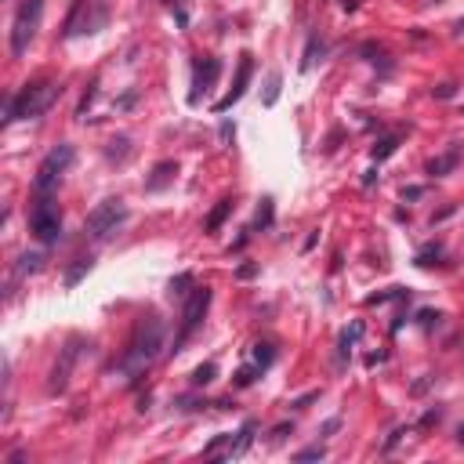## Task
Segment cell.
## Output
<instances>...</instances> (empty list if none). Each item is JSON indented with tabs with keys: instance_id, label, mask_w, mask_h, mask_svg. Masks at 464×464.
I'll use <instances>...</instances> for the list:
<instances>
[{
	"instance_id": "cb8c5ba5",
	"label": "cell",
	"mask_w": 464,
	"mask_h": 464,
	"mask_svg": "<svg viewBox=\"0 0 464 464\" xmlns=\"http://www.w3.org/2000/svg\"><path fill=\"white\" fill-rule=\"evenodd\" d=\"M399 149V138L395 135H388V138H381L377 146H374V164H381V160H388L392 153Z\"/></svg>"
},
{
	"instance_id": "60d3db41",
	"label": "cell",
	"mask_w": 464,
	"mask_h": 464,
	"mask_svg": "<svg viewBox=\"0 0 464 464\" xmlns=\"http://www.w3.org/2000/svg\"><path fill=\"white\" fill-rule=\"evenodd\" d=\"M439 418H442V410L436 406V410H428V413H424V418H421V424H436Z\"/></svg>"
},
{
	"instance_id": "ba28073f",
	"label": "cell",
	"mask_w": 464,
	"mask_h": 464,
	"mask_svg": "<svg viewBox=\"0 0 464 464\" xmlns=\"http://www.w3.org/2000/svg\"><path fill=\"white\" fill-rule=\"evenodd\" d=\"M123 221H127L123 200H120V196H109V200H102V203L87 214V232H91L94 239H105L109 232H117Z\"/></svg>"
},
{
	"instance_id": "f6af8a7d",
	"label": "cell",
	"mask_w": 464,
	"mask_h": 464,
	"mask_svg": "<svg viewBox=\"0 0 464 464\" xmlns=\"http://www.w3.org/2000/svg\"><path fill=\"white\" fill-rule=\"evenodd\" d=\"M381 359H385V352H374V356H366V366H377Z\"/></svg>"
},
{
	"instance_id": "44dd1931",
	"label": "cell",
	"mask_w": 464,
	"mask_h": 464,
	"mask_svg": "<svg viewBox=\"0 0 464 464\" xmlns=\"http://www.w3.org/2000/svg\"><path fill=\"white\" fill-rule=\"evenodd\" d=\"M442 243H428V247H421L418 250V258H413V265H421V268H428V265H436V258H442Z\"/></svg>"
},
{
	"instance_id": "52a82bcc",
	"label": "cell",
	"mask_w": 464,
	"mask_h": 464,
	"mask_svg": "<svg viewBox=\"0 0 464 464\" xmlns=\"http://www.w3.org/2000/svg\"><path fill=\"white\" fill-rule=\"evenodd\" d=\"M211 286H196L193 294L185 298V305H182V330H178V338H174V352H182V345L196 334V327L203 323V316L207 309H211Z\"/></svg>"
},
{
	"instance_id": "7bdbcfd3",
	"label": "cell",
	"mask_w": 464,
	"mask_h": 464,
	"mask_svg": "<svg viewBox=\"0 0 464 464\" xmlns=\"http://www.w3.org/2000/svg\"><path fill=\"white\" fill-rule=\"evenodd\" d=\"M26 461V450H15V454H8V464H22Z\"/></svg>"
},
{
	"instance_id": "d6a6232c",
	"label": "cell",
	"mask_w": 464,
	"mask_h": 464,
	"mask_svg": "<svg viewBox=\"0 0 464 464\" xmlns=\"http://www.w3.org/2000/svg\"><path fill=\"white\" fill-rule=\"evenodd\" d=\"M428 193L424 185H410V189H403V203H413V200H421Z\"/></svg>"
},
{
	"instance_id": "3957f363",
	"label": "cell",
	"mask_w": 464,
	"mask_h": 464,
	"mask_svg": "<svg viewBox=\"0 0 464 464\" xmlns=\"http://www.w3.org/2000/svg\"><path fill=\"white\" fill-rule=\"evenodd\" d=\"M76 160V149L69 146V141H62V146H55L51 153L44 156V164L37 167V178H33V189L40 196H51L55 189H58V182H62V174L69 171V164Z\"/></svg>"
},
{
	"instance_id": "e575fe53",
	"label": "cell",
	"mask_w": 464,
	"mask_h": 464,
	"mask_svg": "<svg viewBox=\"0 0 464 464\" xmlns=\"http://www.w3.org/2000/svg\"><path fill=\"white\" fill-rule=\"evenodd\" d=\"M258 276V265H239L236 268V280H254Z\"/></svg>"
},
{
	"instance_id": "7dc6e473",
	"label": "cell",
	"mask_w": 464,
	"mask_h": 464,
	"mask_svg": "<svg viewBox=\"0 0 464 464\" xmlns=\"http://www.w3.org/2000/svg\"><path fill=\"white\" fill-rule=\"evenodd\" d=\"M457 439H461V442H464V421H461V424H457Z\"/></svg>"
},
{
	"instance_id": "277c9868",
	"label": "cell",
	"mask_w": 464,
	"mask_h": 464,
	"mask_svg": "<svg viewBox=\"0 0 464 464\" xmlns=\"http://www.w3.org/2000/svg\"><path fill=\"white\" fill-rule=\"evenodd\" d=\"M40 15H44V0H22L19 11H15V22H11V55L15 58H22L29 51V40L37 37Z\"/></svg>"
},
{
	"instance_id": "7c38bea8",
	"label": "cell",
	"mask_w": 464,
	"mask_h": 464,
	"mask_svg": "<svg viewBox=\"0 0 464 464\" xmlns=\"http://www.w3.org/2000/svg\"><path fill=\"white\" fill-rule=\"evenodd\" d=\"M254 431H258V421H254V418H247V421H243V428L236 431V439L229 442V450L221 454L218 461H236V457H243V454L250 450V442H254Z\"/></svg>"
},
{
	"instance_id": "4dcf8cb0",
	"label": "cell",
	"mask_w": 464,
	"mask_h": 464,
	"mask_svg": "<svg viewBox=\"0 0 464 464\" xmlns=\"http://www.w3.org/2000/svg\"><path fill=\"white\" fill-rule=\"evenodd\" d=\"M431 98H439V102L457 98V84H450V80H446V84H436V87H431Z\"/></svg>"
},
{
	"instance_id": "b9f144b4",
	"label": "cell",
	"mask_w": 464,
	"mask_h": 464,
	"mask_svg": "<svg viewBox=\"0 0 464 464\" xmlns=\"http://www.w3.org/2000/svg\"><path fill=\"white\" fill-rule=\"evenodd\" d=\"M135 98H138V94H135V91H127V94H123V98H120L117 105H120V109H131V105H135Z\"/></svg>"
},
{
	"instance_id": "484cf974",
	"label": "cell",
	"mask_w": 464,
	"mask_h": 464,
	"mask_svg": "<svg viewBox=\"0 0 464 464\" xmlns=\"http://www.w3.org/2000/svg\"><path fill=\"white\" fill-rule=\"evenodd\" d=\"M87 272H91V258H76V265L66 272V286H76L80 280L87 276Z\"/></svg>"
},
{
	"instance_id": "5b68a950",
	"label": "cell",
	"mask_w": 464,
	"mask_h": 464,
	"mask_svg": "<svg viewBox=\"0 0 464 464\" xmlns=\"http://www.w3.org/2000/svg\"><path fill=\"white\" fill-rule=\"evenodd\" d=\"M109 22V8L102 0H73V11L66 19V37H80V33H98Z\"/></svg>"
},
{
	"instance_id": "2e32d148",
	"label": "cell",
	"mask_w": 464,
	"mask_h": 464,
	"mask_svg": "<svg viewBox=\"0 0 464 464\" xmlns=\"http://www.w3.org/2000/svg\"><path fill=\"white\" fill-rule=\"evenodd\" d=\"M359 338H363V323L356 319V323H352V327L341 334V338H338V363H341V366L348 363V356H352V345H356Z\"/></svg>"
},
{
	"instance_id": "9c48e42d",
	"label": "cell",
	"mask_w": 464,
	"mask_h": 464,
	"mask_svg": "<svg viewBox=\"0 0 464 464\" xmlns=\"http://www.w3.org/2000/svg\"><path fill=\"white\" fill-rule=\"evenodd\" d=\"M250 76H254V58L243 55V58H239V69H236V80H232V91H229L221 102H214V113H229V109H232L239 98H243V91H247V84H250Z\"/></svg>"
},
{
	"instance_id": "d4e9b609",
	"label": "cell",
	"mask_w": 464,
	"mask_h": 464,
	"mask_svg": "<svg viewBox=\"0 0 464 464\" xmlns=\"http://www.w3.org/2000/svg\"><path fill=\"white\" fill-rule=\"evenodd\" d=\"M280 87H283V76L280 73H268V84H265V105H276L280 102Z\"/></svg>"
},
{
	"instance_id": "ac0fdd59",
	"label": "cell",
	"mask_w": 464,
	"mask_h": 464,
	"mask_svg": "<svg viewBox=\"0 0 464 464\" xmlns=\"http://www.w3.org/2000/svg\"><path fill=\"white\" fill-rule=\"evenodd\" d=\"M457 149H450V153H442V156H436V160H428V174L431 178H442V174H450L454 167H457Z\"/></svg>"
},
{
	"instance_id": "c3c4849f",
	"label": "cell",
	"mask_w": 464,
	"mask_h": 464,
	"mask_svg": "<svg viewBox=\"0 0 464 464\" xmlns=\"http://www.w3.org/2000/svg\"><path fill=\"white\" fill-rule=\"evenodd\" d=\"M167 4H174V0H167Z\"/></svg>"
},
{
	"instance_id": "7402d4cb",
	"label": "cell",
	"mask_w": 464,
	"mask_h": 464,
	"mask_svg": "<svg viewBox=\"0 0 464 464\" xmlns=\"http://www.w3.org/2000/svg\"><path fill=\"white\" fill-rule=\"evenodd\" d=\"M261 370H265V366H258V363H254V366H243V370H236V388H250L254 385V381H258L261 377Z\"/></svg>"
},
{
	"instance_id": "5bb4252c",
	"label": "cell",
	"mask_w": 464,
	"mask_h": 464,
	"mask_svg": "<svg viewBox=\"0 0 464 464\" xmlns=\"http://www.w3.org/2000/svg\"><path fill=\"white\" fill-rule=\"evenodd\" d=\"M44 261H47L44 250H22L19 261H15V276H33V272L44 268Z\"/></svg>"
},
{
	"instance_id": "7a4b0ae2",
	"label": "cell",
	"mask_w": 464,
	"mask_h": 464,
	"mask_svg": "<svg viewBox=\"0 0 464 464\" xmlns=\"http://www.w3.org/2000/svg\"><path fill=\"white\" fill-rule=\"evenodd\" d=\"M58 94H62V84H55V80H40V84H33V87H22L19 94H11V98H8V105H4V123L44 117L47 109L55 105Z\"/></svg>"
},
{
	"instance_id": "ee69618b",
	"label": "cell",
	"mask_w": 464,
	"mask_h": 464,
	"mask_svg": "<svg viewBox=\"0 0 464 464\" xmlns=\"http://www.w3.org/2000/svg\"><path fill=\"white\" fill-rule=\"evenodd\" d=\"M174 19H178V26H189V11L178 8V11H174Z\"/></svg>"
},
{
	"instance_id": "8fae6325",
	"label": "cell",
	"mask_w": 464,
	"mask_h": 464,
	"mask_svg": "<svg viewBox=\"0 0 464 464\" xmlns=\"http://www.w3.org/2000/svg\"><path fill=\"white\" fill-rule=\"evenodd\" d=\"M221 76V62L218 58H203L196 66V76H193V94H189V102H200V91H207Z\"/></svg>"
},
{
	"instance_id": "f1b7e54d",
	"label": "cell",
	"mask_w": 464,
	"mask_h": 464,
	"mask_svg": "<svg viewBox=\"0 0 464 464\" xmlns=\"http://www.w3.org/2000/svg\"><path fill=\"white\" fill-rule=\"evenodd\" d=\"M127 146H131V138H127V135H120V138H113V141H109L105 156H109V160H123V156H127Z\"/></svg>"
},
{
	"instance_id": "e0dca14e",
	"label": "cell",
	"mask_w": 464,
	"mask_h": 464,
	"mask_svg": "<svg viewBox=\"0 0 464 464\" xmlns=\"http://www.w3.org/2000/svg\"><path fill=\"white\" fill-rule=\"evenodd\" d=\"M229 214H232V200H218V207H214V211H211V214H207V221H203V229H207V232H211V236H214V232H218L221 225H225V218H229Z\"/></svg>"
},
{
	"instance_id": "d6986e66",
	"label": "cell",
	"mask_w": 464,
	"mask_h": 464,
	"mask_svg": "<svg viewBox=\"0 0 464 464\" xmlns=\"http://www.w3.org/2000/svg\"><path fill=\"white\" fill-rule=\"evenodd\" d=\"M272 218H276V200L272 196H265L261 200V207H258V214H254V229H272Z\"/></svg>"
},
{
	"instance_id": "f546056e",
	"label": "cell",
	"mask_w": 464,
	"mask_h": 464,
	"mask_svg": "<svg viewBox=\"0 0 464 464\" xmlns=\"http://www.w3.org/2000/svg\"><path fill=\"white\" fill-rule=\"evenodd\" d=\"M392 298H410L403 286H392V291H381V294H370L366 298V305H385V301H392Z\"/></svg>"
},
{
	"instance_id": "4fadbf2b",
	"label": "cell",
	"mask_w": 464,
	"mask_h": 464,
	"mask_svg": "<svg viewBox=\"0 0 464 464\" xmlns=\"http://www.w3.org/2000/svg\"><path fill=\"white\" fill-rule=\"evenodd\" d=\"M174 178H178V164H174V160H164V164H156L153 174L146 178V193H164L167 185H174Z\"/></svg>"
},
{
	"instance_id": "9a60e30c",
	"label": "cell",
	"mask_w": 464,
	"mask_h": 464,
	"mask_svg": "<svg viewBox=\"0 0 464 464\" xmlns=\"http://www.w3.org/2000/svg\"><path fill=\"white\" fill-rule=\"evenodd\" d=\"M327 55V44L319 40V33H309V44H305V55H301V73L316 69V62H323Z\"/></svg>"
},
{
	"instance_id": "1f68e13d",
	"label": "cell",
	"mask_w": 464,
	"mask_h": 464,
	"mask_svg": "<svg viewBox=\"0 0 464 464\" xmlns=\"http://www.w3.org/2000/svg\"><path fill=\"white\" fill-rule=\"evenodd\" d=\"M406 436H410V424H406V428H395V431H392V436L385 439V454H388V450H395V446H399V442H403Z\"/></svg>"
},
{
	"instance_id": "ab89813d",
	"label": "cell",
	"mask_w": 464,
	"mask_h": 464,
	"mask_svg": "<svg viewBox=\"0 0 464 464\" xmlns=\"http://www.w3.org/2000/svg\"><path fill=\"white\" fill-rule=\"evenodd\" d=\"M338 428H341V418H330V421H323V436H334Z\"/></svg>"
},
{
	"instance_id": "f35d334b",
	"label": "cell",
	"mask_w": 464,
	"mask_h": 464,
	"mask_svg": "<svg viewBox=\"0 0 464 464\" xmlns=\"http://www.w3.org/2000/svg\"><path fill=\"white\" fill-rule=\"evenodd\" d=\"M374 182H377V164H374V167H366V171H363V189H370Z\"/></svg>"
},
{
	"instance_id": "83f0119b",
	"label": "cell",
	"mask_w": 464,
	"mask_h": 464,
	"mask_svg": "<svg viewBox=\"0 0 464 464\" xmlns=\"http://www.w3.org/2000/svg\"><path fill=\"white\" fill-rule=\"evenodd\" d=\"M323 457H327V446H319V442H316V446H305V450H301V454H294V461H298V464H309V461H323Z\"/></svg>"
},
{
	"instance_id": "4316f807",
	"label": "cell",
	"mask_w": 464,
	"mask_h": 464,
	"mask_svg": "<svg viewBox=\"0 0 464 464\" xmlns=\"http://www.w3.org/2000/svg\"><path fill=\"white\" fill-rule=\"evenodd\" d=\"M272 359H276V348H272L268 341H258V345H254V363H258V366H265V370H268Z\"/></svg>"
},
{
	"instance_id": "30bf717a",
	"label": "cell",
	"mask_w": 464,
	"mask_h": 464,
	"mask_svg": "<svg viewBox=\"0 0 464 464\" xmlns=\"http://www.w3.org/2000/svg\"><path fill=\"white\" fill-rule=\"evenodd\" d=\"M80 338H73L66 348H62V359L55 363V370H51V381H47V388H51V392H62V388H66L69 385V374H73V363H76V356H80Z\"/></svg>"
},
{
	"instance_id": "74e56055",
	"label": "cell",
	"mask_w": 464,
	"mask_h": 464,
	"mask_svg": "<svg viewBox=\"0 0 464 464\" xmlns=\"http://www.w3.org/2000/svg\"><path fill=\"white\" fill-rule=\"evenodd\" d=\"M94 87H98V84H91V87H87V94H84V102H80V117H84L87 109H91V102H94Z\"/></svg>"
},
{
	"instance_id": "ffe728a7",
	"label": "cell",
	"mask_w": 464,
	"mask_h": 464,
	"mask_svg": "<svg viewBox=\"0 0 464 464\" xmlns=\"http://www.w3.org/2000/svg\"><path fill=\"white\" fill-rule=\"evenodd\" d=\"M193 283H196V276H193V272H178V276H174L171 280V298H189V294H193Z\"/></svg>"
},
{
	"instance_id": "6da1fadb",
	"label": "cell",
	"mask_w": 464,
	"mask_h": 464,
	"mask_svg": "<svg viewBox=\"0 0 464 464\" xmlns=\"http://www.w3.org/2000/svg\"><path fill=\"white\" fill-rule=\"evenodd\" d=\"M164 352V323L156 316H141L135 323V334H131V345H127L123 359H120V370L127 377H141L146 366Z\"/></svg>"
},
{
	"instance_id": "8d00e7d4",
	"label": "cell",
	"mask_w": 464,
	"mask_h": 464,
	"mask_svg": "<svg viewBox=\"0 0 464 464\" xmlns=\"http://www.w3.org/2000/svg\"><path fill=\"white\" fill-rule=\"evenodd\" d=\"M312 399H319V392H305V395H298V399H294L291 406H294V410H301V406H309Z\"/></svg>"
},
{
	"instance_id": "8992f818",
	"label": "cell",
	"mask_w": 464,
	"mask_h": 464,
	"mask_svg": "<svg viewBox=\"0 0 464 464\" xmlns=\"http://www.w3.org/2000/svg\"><path fill=\"white\" fill-rule=\"evenodd\" d=\"M29 229H33V236L40 239V243H58V236H62V211H58V203L51 196H40L33 203V211H29Z\"/></svg>"
},
{
	"instance_id": "603a6c76",
	"label": "cell",
	"mask_w": 464,
	"mask_h": 464,
	"mask_svg": "<svg viewBox=\"0 0 464 464\" xmlns=\"http://www.w3.org/2000/svg\"><path fill=\"white\" fill-rule=\"evenodd\" d=\"M214 377H218V366H214V363H200L196 370H193V385L203 388V385H211Z\"/></svg>"
},
{
	"instance_id": "bcb514c9",
	"label": "cell",
	"mask_w": 464,
	"mask_h": 464,
	"mask_svg": "<svg viewBox=\"0 0 464 464\" xmlns=\"http://www.w3.org/2000/svg\"><path fill=\"white\" fill-rule=\"evenodd\" d=\"M341 8H345V11H356V8H359V0H341Z\"/></svg>"
},
{
	"instance_id": "d590c367",
	"label": "cell",
	"mask_w": 464,
	"mask_h": 464,
	"mask_svg": "<svg viewBox=\"0 0 464 464\" xmlns=\"http://www.w3.org/2000/svg\"><path fill=\"white\" fill-rule=\"evenodd\" d=\"M286 431H294V421H291V424L283 421V424H276V428H272V442H280V439L286 436Z\"/></svg>"
},
{
	"instance_id": "836d02e7",
	"label": "cell",
	"mask_w": 464,
	"mask_h": 464,
	"mask_svg": "<svg viewBox=\"0 0 464 464\" xmlns=\"http://www.w3.org/2000/svg\"><path fill=\"white\" fill-rule=\"evenodd\" d=\"M439 319H442V316H439V312H431V309L418 312V323H421V327H436V323H439Z\"/></svg>"
}]
</instances>
